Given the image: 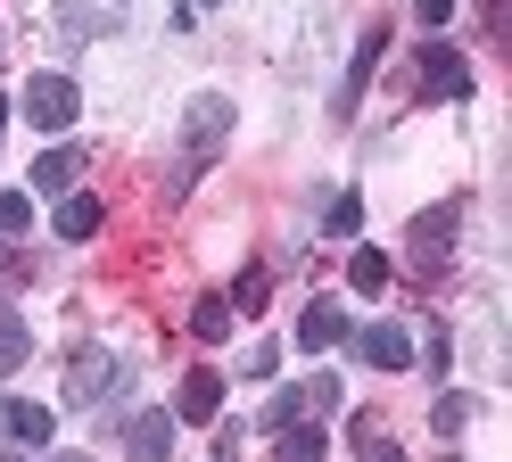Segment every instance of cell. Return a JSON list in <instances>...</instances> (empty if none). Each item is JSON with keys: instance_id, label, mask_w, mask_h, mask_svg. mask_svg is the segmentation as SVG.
<instances>
[{"instance_id": "cell-9", "label": "cell", "mask_w": 512, "mask_h": 462, "mask_svg": "<svg viewBox=\"0 0 512 462\" xmlns=\"http://www.w3.org/2000/svg\"><path fill=\"white\" fill-rule=\"evenodd\" d=\"M223 413V372L199 363V372H182V396H174V421H215Z\"/></svg>"}, {"instance_id": "cell-19", "label": "cell", "mask_w": 512, "mask_h": 462, "mask_svg": "<svg viewBox=\"0 0 512 462\" xmlns=\"http://www.w3.org/2000/svg\"><path fill=\"white\" fill-rule=\"evenodd\" d=\"M223 330H232V306H223V297H199V306H190V339H223Z\"/></svg>"}, {"instance_id": "cell-21", "label": "cell", "mask_w": 512, "mask_h": 462, "mask_svg": "<svg viewBox=\"0 0 512 462\" xmlns=\"http://www.w3.org/2000/svg\"><path fill=\"white\" fill-rule=\"evenodd\" d=\"M25 223H34V190H0V240H17Z\"/></svg>"}, {"instance_id": "cell-6", "label": "cell", "mask_w": 512, "mask_h": 462, "mask_svg": "<svg viewBox=\"0 0 512 462\" xmlns=\"http://www.w3.org/2000/svg\"><path fill=\"white\" fill-rule=\"evenodd\" d=\"M455 223H463V207H430L413 223V273H438V264L455 256Z\"/></svg>"}, {"instance_id": "cell-5", "label": "cell", "mask_w": 512, "mask_h": 462, "mask_svg": "<svg viewBox=\"0 0 512 462\" xmlns=\"http://www.w3.org/2000/svg\"><path fill=\"white\" fill-rule=\"evenodd\" d=\"M422 99H471V66H463V50H446V42H422Z\"/></svg>"}, {"instance_id": "cell-8", "label": "cell", "mask_w": 512, "mask_h": 462, "mask_svg": "<svg viewBox=\"0 0 512 462\" xmlns=\"http://www.w3.org/2000/svg\"><path fill=\"white\" fill-rule=\"evenodd\" d=\"M174 413H133V421H124V462H166L174 454Z\"/></svg>"}, {"instance_id": "cell-28", "label": "cell", "mask_w": 512, "mask_h": 462, "mask_svg": "<svg viewBox=\"0 0 512 462\" xmlns=\"http://www.w3.org/2000/svg\"><path fill=\"white\" fill-rule=\"evenodd\" d=\"M0 124H9V99H0Z\"/></svg>"}, {"instance_id": "cell-17", "label": "cell", "mask_w": 512, "mask_h": 462, "mask_svg": "<svg viewBox=\"0 0 512 462\" xmlns=\"http://www.w3.org/2000/svg\"><path fill=\"white\" fill-rule=\"evenodd\" d=\"M347 446H356V462H405V454H397V438H389L380 421H356V429H347Z\"/></svg>"}, {"instance_id": "cell-11", "label": "cell", "mask_w": 512, "mask_h": 462, "mask_svg": "<svg viewBox=\"0 0 512 462\" xmlns=\"http://www.w3.org/2000/svg\"><path fill=\"white\" fill-rule=\"evenodd\" d=\"M298 347H306V355L347 347V314H339V297H314V306L298 314Z\"/></svg>"}, {"instance_id": "cell-10", "label": "cell", "mask_w": 512, "mask_h": 462, "mask_svg": "<svg viewBox=\"0 0 512 462\" xmlns=\"http://www.w3.org/2000/svg\"><path fill=\"white\" fill-rule=\"evenodd\" d=\"M50 405H25V396H0V438L9 446H50Z\"/></svg>"}, {"instance_id": "cell-22", "label": "cell", "mask_w": 512, "mask_h": 462, "mask_svg": "<svg viewBox=\"0 0 512 462\" xmlns=\"http://www.w3.org/2000/svg\"><path fill=\"white\" fill-rule=\"evenodd\" d=\"M463 421H471V396H438V405H430V429H438V438H455Z\"/></svg>"}, {"instance_id": "cell-1", "label": "cell", "mask_w": 512, "mask_h": 462, "mask_svg": "<svg viewBox=\"0 0 512 462\" xmlns=\"http://www.w3.org/2000/svg\"><path fill=\"white\" fill-rule=\"evenodd\" d=\"M223 141H232V99H223V91H199V99L182 108V157H174L166 190L182 198V190H190V182H199L207 165H215V149H223Z\"/></svg>"}, {"instance_id": "cell-18", "label": "cell", "mask_w": 512, "mask_h": 462, "mask_svg": "<svg viewBox=\"0 0 512 462\" xmlns=\"http://www.w3.org/2000/svg\"><path fill=\"white\" fill-rule=\"evenodd\" d=\"M323 231H331V240H356V231H364V198H356V190H339L331 207H323Z\"/></svg>"}, {"instance_id": "cell-16", "label": "cell", "mask_w": 512, "mask_h": 462, "mask_svg": "<svg viewBox=\"0 0 512 462\" xmlns=\"http://www.w3.org/2000/svg\"><path fill=\"white\" fill-rule=\"evenodd\" d=\"M389 273H397V264L380 256V248H356V256H347V289H364V297H372V289H389Z\"/></svg>"}, {"instance_id": "cell-7", "label": "cell", "mask_w": 512, "mask_h": 462, "mask_svg": "<svg viewBox=\"0 0 512 462\" xmlns=\"http://www.w3.org/2000/svg\"><path fill=\"white\" fill-rule=\"evenodd\" d=\"M380 50H389V33H380V25H364V42H356V58H347V83H339V99H331V116H339V124L356 116V99H364V83H372V66H380Z\"/></svg>"}, {"instance_id": "cell-20", "label": "cell", "mask_w": 512, "mask_h": 462, "mask_svg": "<svg viewBox=\"0 0 512 462\" xmlns=\"http://www.w3.org/2000/svg\"><path fill=\"white\" fill-rule=\"evenodd\" d=\"M265 289H273V273H265V264H248V273L232 281V297H223V306H232V314H256V306H265Z\"/></svg>"}, {"instance_id": "cell-13", "label": "cell", "mask_w": 512, "mask_h": 462, "mask_svg": "<svg viewBox=\"0 0 512 462\" xmlns=\"http://www.w3.org/2000/svg\"><path fill=\"white\" fill-rule=\"evenodd\" d=\"M75 174H83V149H67V141L34 157V190H42V198H67V190H75Z\"/></svg>"}, {"instance_id": "cell-29", "label": "cell", "mask_w": 512, "mask_h": 462, "mask_svg": "<svg viewBox=\"0 0 512 462\" xmlns=\"http://www.w3.org/2000/svg\"><path fill=\"white\" fill-rule=\"evenodd\" d=\"M0 462H25V454H0Z\"/></svg>"}, {"instance_id": "cell-25", "label": "cell", "mask_w": 512, "mask_h": 462, "mask_svg": "<svg viewBox=\"0 0 512 462\" xmlns=\"http://www.w3.org/2000/svg\"><path fill=\"white\" fill-rule=\"evenodd\" d=\"M413 17H422V25H430V33H438V25H446V17H455V0H413Z\"/></svg>"}, {"instance_id": "cell-23", "label": "cell", "mask_w": 512, "mask_h": 462, "mask_svg": "<svg viewBox=\"0 0 512 462\" xmlns=\"http://www.w3.org/2000/svg\"><path fill=\"white\" fill-rule=\"evenodd\" d=\"M298 405H306V413H339V380H331V372H314V380L298 388Z\"/></svg>"}, {"instance_id": "cell-2", "label": "cell", "mask_w": 512, "mask_h": 462, "mask_svg": "<svg viewBox=\"0 0 512 462\" xmlns=\"http://www.w3.org/2000/svg\"><path fill=\"white\" fill-rule=\"evenodd\" d=\"M133 388V363H116L108 347H75V363H67V405H116V396Z\"/></svg>"}, {"instance_id": "cell-30", "label": "cell", "mask_w": 512, "mask_h": 462, "mask_svg": "<svg viewBox=\"0 0 512 462\" xmlns=\"http://www.w3.org/2000/svg\"><path fill=\"white\" fill-rule=\"evenodd\" d=\"M190 9H199V0H190Z\"/></svg>"}, {"instance_id": "cell-12", "label": "cell", "mask_w": 512, "mask_h": 462, "mask_svg": "<svg viewBox=\"0 0 512 462\" xmlns=\"http://www.w3.org/2000/svg\"><path fill=\"white\" fill-rule=\"evenodd\" d=\"M100 223H108V207L91 190H67V198H58V215H50L58 240H100Z\"/></svg>"}, {"instance_id": "cell-14", "label": "cell", "mask_w": 512, "mask_h": 462, "mask_svg": "<svg viewBox=\"0 0 512 462\" xmlns=\"http://www.w3.org/2000/svg\"><path fill=\"white\" fill-rule=\"evenodd\" d=\"M25 355H34V330L17 306H0V372H25Z\"/></svg>"}, {"instance_id": "cell-27", "label": "cell", "mask_w": 512, "mask_h": 462, "mask_svg": "<svg viewBox=\"0 0 512 462\" xmlns=\"http://www.w3.org/2000/svg\"><path fill=\"white\" fill-rule=\"evenodd\" d=\"M50 462H91V454H50Z\"/></svg>"}, {"instance_id": "cell-3", "label": "cell", "mask_w": 512, "mask_h": 462, "mask_svg": "<svg viewBox=\"0 0 512 462\" xmlns=\"http://www.w3.org/2000/svg\"><path fill=\"white\" fill-rule=\"evenodd\" d=\"M17 108H25V124H34V132H67V124H75V108H83V91H75L67 75H34Z\"/></svg>"}, {"instance_id": "cell-4", "label": "cell", "mask_w": 512, "mask_h": 462, "mask_svg": "<svg viewBox=\"0 0 512 462\" xmlns=\"http://www.w3.org/2000/svg\"><path fill=\"white\" fill-rule=\"evenodd\" d=\"M347 347H356V363H372V372H413L405 322H364V330H347Z\"/></svg>"}, {"instance_id": "cell-26", "label": "cell", "mask_w": 512, "mask_h": 462, "mask_svg": "<svg viewBox=\"0 0 512 462\" xmlns=\"http://www.w3.org/2000/svg\"><path fill=\"white\" fill-rule=\"evenodd\" d=\"M215 462H240V429H223V438H215Z\"/></svg>"}, {"instance_id": "cell-24", "label": "cell", "mask_w": 512, "mask_h": 462, "mask_svg": "<svg viewBox=\"0 0 512 462\" xmlns=\"http://www.w3.org/2000/svg\"><path fill=\"white\" fill-rule=\"evenodd\" d=\"M298 413H306V405H298V388H281V396H273V405H265V429H273V438H281V429H290Z\"/></svg>"}, {"instance_id": "cell-15", "label": "cell", "mask_w": 512, "mask_h": 462, "mask_svg": "<svg viewBox=\"0 0 512 462\" xmlns=\"http://www.w3.org/2000/svg\"><path fill=\"white\" fill-rule=\"evenodd\" d=\"M323 454H331L323 429H298V421H290V429L273 438V462H323Z\"/></svg>"}]
</instances>
